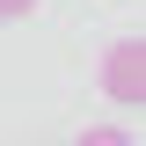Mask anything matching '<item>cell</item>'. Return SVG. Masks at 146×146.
<instances>
[{
    "label": "cell",
    "instance_id": "3957f363",
    "mask_svg": "<svg viewBox=\"0 0 146 146\" xmlns=\"http://www.w3.org/2000/svg\"><path fill=\"white\" fill-rule=\"evenodd\" d=\"M36 0H0V22H15V15H29Z\"/></svg>",
    "mask_w": 146,
    "mask_h": 146
},
{
    "label": "cell",
    "instance_id": "6da1fadb",
    "mask_svg": "<svg viewBox=\"0 0 146 146\" xmlns=\"http://www.w3.org/2000/svg\"><path fill=\"white\" fill-rule=\"evenodd\" d=\"M102 95L124 102V110L146 95V44H139V36H117V44L102 51Z\"/></svg>",
    "mask_w": 146,
    "mask_h": 146
},
{
    "label": "cell",
    "instance_id": "7a4b0ae2",
    "mask_svg": "<svg viewBox=\"0 0 146 146\" xmlns=\"http://www.w3.org/2000/svg\"><path fill=\"white\" fill-rule=\"evenodd\" d=\"M80 146H131V139H124V131H102V124H88V131H80Z\"/></svg>",
    "mask_w": 146,
    "mask_h": 146
}]
</instances>
